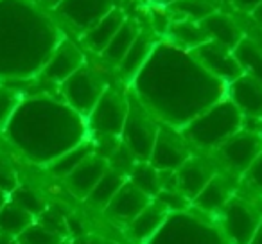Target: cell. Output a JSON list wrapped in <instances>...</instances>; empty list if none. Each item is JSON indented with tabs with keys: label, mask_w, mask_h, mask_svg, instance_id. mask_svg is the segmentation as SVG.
I'll return each instance as SVG.
<instances>
[{
	"label": "cell",
	"mask_w": 262,
	"mask_h": 244,
	"mask_svg": "<svg viewBox=\"0 0 262 244\" xmlns=\"http://www.w3.org/2000/svg\"><path fill=\"white\" fill-rule=\"evenodd\" d=\"M113 8V0H65L58 6V11L81 33H86L101 18H104Z\"/></svg>",
	"instance_id": "obj_15"
},
{
	"label": "cell",
	"mask_w": 262,
	"mask_h": 244,
	"mask_svg": "<svg viewBox=\"0 0 262 244\" xmlns=\"http://www.w3.org/2000/svg\"><path fill=\"white\" fill-rule=\"evenodd\" d=\"M167 215V208L162 203H158L157 199H153L133 221L126 225L127 237L137 244H146L162 228Z\"/></svg>",
	"instance_id": "obj_19"
},
{
	"label": "cell",
	"mask_w": 262,
	"mask_h": 244,
	"mask_svg": "<svg viewBox=\"0 0 262 244\" xmlns=\"http://www.w3.org/2000/svg\"><path fill=\"white\" fill-rule=\"evenodd\" d=\"M157 41L158 40L153 36V34H149L147 31L140 29L137 40L133 41V45L129 47V51L126 52V56L122 58V61H120L119 66H117L120 79H122L124 83L129 84L131 81L135 79V76L142 70V66L146 65L147 58H149L151 52H153Z\"/></svg>",
	"instance_id": "obj_21"
},
{
	"label": "cell",
	"mask_w": 262,
	"mask_h": 244,
	"mask_svg": "<svg viewBox=\"0 0 262 244\" xmlns=\"http://www.w3.org/2000/svg\"><path fill=\"white\" fill-rule=\"evenodd\" d=\"M16 187H18V180H16L15 171L6 165H0V190L9 196Z\"/></svg>",
	"instance_id": "obj_38"
},
{
	"label": "cell",
	"mask_w": 262,
	"mask_h": 244,
	"mask_svg": "<svg viewBox=\"0 0 262 244\" xmlns=\"http://www.w3.org/2000/svg\"><path fill=\"white\" fill-rule=\"evenodd\" d=\"M250 16H251V20H253V22H255V26H257L258 29L262 31V4L258 6V8L255 9V11L251 13Z\"/></svg>",
	"instance_id": "obj_40"
},
{
	"label": "cell",
	"mask_w": 262,
	"mask_h": 244,
	"mask_svg": "<svg viewBox=\"0 0 262 244\" xmlns=\"http://www.w3.org/2000/svg\"><path fill=\"white\" fill-rule=\"evenodd\" d=\"M167 11L172 20L185 18L192 20V22H201L203 18H207L208 15L219 11V9L212 0H178L176 4L169 6Z\"/></svg>",
	"instance_id": "obj_30"
},
{
	"label": "cell",
	"mask_w": 262,
	"mask_h": 244,
	"mask_svg": "<svg viewBox=\"0 0 262 244\" xmlns=\"http://www.w3.org/2000/svg\"><path fill=\"white\" fill-rule=\"evenodd\" d=\"M20 244H61L63 237L58 233L51 232L45 226H41L38 221H34L29 228H26L18 237H16Z\"/></svg>",
	"instance_id": "obj_33"
},
{
	"label": "cell",
	"mask_w": 262,
	"mask_h": 244,
	"mask_svg": "<svg viewBox=\"0 0 262 244\" xmlns=\"http://www.w3.org/2000/svg\"><path fill=\"white\" fill-rule=\"evenodd\" d=\"M126 176L122 172L115 171V169L110 167L108 171L104 172L99 183L94 187V190L90 192V196L84 199V203L88 207H92L94 210H99V212H104V208L110 205V201L115 197V194L120 190V187L126 183Z\"/></svg>",
	"instance_id": "obj_24"
},
{
	"label": "cell",
	"mask_w": 262,
	"mask_h": 244,
	"mask_svg": "<svg viewBox=\"0 0 262 244\" xmlns=\"http://www.w3.org/2000/svg\"><path fill=\"white\" fill-rule=\"evenodd\" d=\"M215 219L230 244H248L262 225V207L237 189Z\"/></svg>",
	"instance_id": "obj_7"
},
{
	"label": "cell",
	"mask_w": 262,
	"mask_h": 244,
	"mask_svg": "<svg viewBox=\"0 0 262 244\" xmlns=\"http://www.w3.org/2000/svg\"><path fill=\"white\" fill-rule=\"evenodd\" d=\"M158 128L160 122L127 90V115L120 133V142L137 162H149Z\"/></svg>",
	"instance_id": "obj_6"
},
{
	"label": "cell",
	"mask_w": 262,
	"mask_h": 244,
	"mask_svg": "<svg viewBox=\"0 0 262 244\" xmlns=\"http://www.w3.org/2000/svg\"><path fill=\"white\" fill-rule=\"evenodd\" d=\"M36 221L40 223L41 226H45L47 230H51V232L61 235L63 239H65L67 232H69V223H67V219L63 217L61 214H58V212L51 210V208H47L43 214L38 215Z\"/></svg>",
	"instance_id": "obj_36"
},
{
	"label": "cell",
	"mask_w": 262,
	"mask_h": 244,
	"mask_svg": "<svg viewBox=\"0 0 262 244\" xmlns=\"http://www.w3.org/2000/svg\"><path fill=\"white\" fill-rule=\"evenodd\" d=\"M239 189L246 190V196L253 197V199L262 201V153L257 157V160L246 169L239 180ZM243 192V190H241Z\"/></svg>",
	"instance_id": "obj_32"
},
{
	"label": "cell",
	"mask_w": 262,
	"mask_h": 244,
	"mask_svg": "<svg viewBox=\"0 0 262 244\" xmlns=\"http://www.w3.org/2000/svg\"><path fill=\"white\" fill-rule=\"evenodd\" d=\"M243 126L244 117L225 97L215 104H212L210 108H207L203 113H200L180 131L185 137L194 153L210 154L230 137L241 131Z\"/></svg>",
	"instance_id": "obj_3"
},
{
	"label": "cell",
	"mask_w": 262,
	"mask_h": 244,
	"mask_svg": "<svg viewBox=\"0 0 262 244\" xmlns=\"http://www.w3.org/2000/svg\"><path fill=\"white\" fill-rule=\"evenodd\" d=\"M11 140L36 164H52L88 140L86 119L67 102L36 97L20 102L8 122Z\"/></svg>",
	"instance_id": "obj_2"
},
{
	"label": "cell",
	"mask_w": 262,
	"mask_h": 244,
	"mask_svg": "<svg viewBox=\"0 0 262 244\" xmlns=\"http://www.w3.org/2000/svg\"><path fill=\"white\" fill-rule=\"evenodd\" d=\"M237 189H239V180L217 171L214 178L205 185V189L192 199V208L205 215L217 217L225 205L237 194Z\"/></svg>",
	"instance_id": "obj_13"
},
{
	"label": "cell",
	"mask_w": 262,
	"mask_h": 244,
	"mask_svg": "<svg viewBox=\"0 0 262 244\" xmlns=\"http://www.w3.org/2000/svg\"><path fill=\"white\" fill-rule=\"evenodd\" d=\"M127 182L133 183L151 199H155L162 190L160 171H157L149 162H135L131 171L127 172Z\"/></svg>",
	"instance_id": "obj_27"
},
{
	"label": "cell",
	"mask_w": 262,
	"mask_h": 244,
	"mask_svg": "<svg viewBox=\"0 0 262 244\" xmlns=\"http://www.w3.org/2000/svg\"><path fill=\"white\" fill-rule=\"evenodd\" d=\"M0 244H18V240H16L15 237L2 235V233H0Z\"/></svg>",
	"instance_id": "obj_43"
},
{
	"label": "cell",
	"mask_w": 262,
	"mask_h": 244,
	"mask_svg": "<svg viewBox=\"0 0 262 244\" xmlns=\"http://www.w3.org/2000/svg\"><path fill=\"white\" fill-rule=\"evenodd\" d=\"M146 244H230L217 219L189 208L167 215Z\"/></svg>",
	"instance_id": "obj_4"
},
{
	"label": "cell",
	"mask_w": 262,
	"mask_h": 244,
	"mask_svg": "<svg viewBox=\"0 0 262 244\" xmlns=\"http://www.w3.org/2000/svg\"><path fill=\"white\" fill-rule=\"evenodd\" d=\"M129 92L160 122L182 129L226 97V83L208 74L190 51L158 40Z\"/></svg>",
	"instance_id": "obj_1"
},
{
	"label": "cell",
	"mask_w": 262,
	"mask_h": 244,
	"mask_svg": "<svg viewBox=\"0 0 262 244\" xmlns=\"http://www.w3.org/2000/svg\"><path fill=\"white\" fill-rule=\"evenodd\" d=\"M155 199H157L158 203L164 205V207L167 208L169 214H172V212H183V210H189V208H192L190 199L183 196L178 189H174V190H160V194H158Z\"/></svg>",
	"instance_id": "obj_35"
},
{
	"label": "cell",
	"mask_w": 262,
	"mask_h": 244,
	"mask_svg": "<svg viewBox=\"0 0 262 244\" xmlns=\"http://www.w3.org/2000/svg\"><path fill=\"white\" fill-rule=\"evenodd\" d=\"M61 244H77V240H67V239H65Z\"/></svg>",
	"instance_id": "obj_47"
},
{
	"label": "cell",
	"mask_w": 262,
	"mask_h": 244,
	"mask_svg": "<svg viewBox=\"0 0 262 244\" xmlns=\"http://www.w3.org/2000/svg\"><path fill=\"white\" fill-rule=\"evenodd\" d=\"M171 22H172V18H171V15H169L167 8H162V6H153V8H151V26H153L155 33L160 34L162 38H165Z\"/></svg>",
	"instance_id": "obj_37"
},
{
	"label": "cell",
	"mask_w": 262,
	"mask_h": 244,
	"mask_svg": "<svg viewBox=\"0 0 262 244\" xmlns=\"http://www.w3.org/2000/svg\"><path fill=\"white\" fill-rule=\"evenodd\" d=\"M110 169V164L104 157L94 153L92 157H88L86 160H83L69 176L65 178V185L77 199L84 201L90 192L94 190V187L99 183V180L104 176V172Z\"/></svg>",
	"instance_id": "obj_18"
},
{
	"label": "cell",
	"mask_w": 262,
	"mask_h": 244,
	"mask_svg": "<svg viewBox=\"0 0 262 244\" xmlns=\"http://www.w3.org/2000/svg\"><path fill=\"white\" fill-rule=\"evenodd\" d=\"M200 24L205 33H207L208 40L215 41V43L223 45V47L230 49V51H233L237 47V43L246 36L243 27L239 26V22L223 11L212 13L207 18L201 20Z\"/></svg>",
	"instance_id": "obj_20"
},
{
	"label": "cell",
	"mask_w": 262,
	"mask_h": 244,
	"mask_svg": "<svg viewBox=\"0 0 262 244\" xmlns=\"http://www.w3.org/2000/svg\"><path fill=\"white\" fill-rule=\"evenodd\" d=\"M18 244H20V242H18Z\"/></svg>",
	"instance_id": "obj_49"
},
{
	"label": "cell",
	"mask_w": 262,
	"mask_h": 244,
	"mask_svg": "<svg viewBox=\"0 0 262 244\" xmlns=\"http://www.w3.org/2000/svg\"><path fill=\"white\" fill-rule=\"evenodd\" d=\"M36 219L8 199V203L0 208V233L9 237H18L26 228H29Z\"/></svg>",
	"instance_id": "obj_28"
},
{
	"label": "cell",
	"mask_w": 262,
	"mask_h": 244,
	"mask_svg": "<svg viewBox=\"0 0 262 244\" xmlns=\"http://www.w3.org/2000/svg\"><path fill=\"white\" fill-rule=\"evenodd\" d=\"M153 6H162V8H169V6L176 4L178 0H149Z\"/></svg>",
	"instance_id": "obj_41"
},
{
	"label": "cell",
	"mask_w": 262,
	"mask_h": 244,
	"mask_svg": "<svg viewBox=\"0 0 262 244\" xmlns=\"http://www.w3.org/2000/svg\"><path fill=\"white\" fill-rule=\"evenodd\" d=\"M41 2H43L47 8H58V6L61 4V2H65V0H41Z\"/></svg>",
	"instance_id": "obj_44"
},
{
	"label": "cell",
	"mask_w": 262,
	"mask_h": 244,
	"mask_svg": "<svg viewBox=\"0 0 262 244\" xmlns=\"http://www.w3.org/2000/svg\"><path fill=\"white\" fill-rule=\"evenodd\" d=\"M94 153H95V144L92 142V139H88V140H84L83 144H79L77 147H74V149L67 151L65 154H61L58 160H54L52 164H49L47 169L54 176L65 180L67 176H69L70 172H72L74 169L81 164V162L86 160V158L92 157Z\"/></svg>",
	"instance_id": "obj_29"
},
{
	"label": "cell",
	"mask_w": 262,
	"mask_h": 244,
	"mask_svg": "<svg viewBox=\"0 0 262 244\" xmlns=\"http://www.w3.org/2000/svg\"><path fill=\"white\" fill-rule=\"evenodd\" d=\"M248 244H262V225L258 226V230L255 232V235L251 237V240Z\"/></svg>",
	"instance_id": "obj_42"
},
{
	"label": "cell",
	"mask_w": 262,
	"mask_h": 244,
	"mask_svg": "<svg viewBox=\"0 0 262 244\" xmlns=\"http://www.w3.org/2000/svg\"><path fill=\"white\" fill-rule=\"evenodd\" d=\"M192 154V147L189 146L180 129L160 124L149 157V164L157 171H178Z\"/></svg>",
	"instance_id": "obj_10"
},
{
	"label": "cell",
	"mask_w": 262,
	"mask_h": 244,
	"mask_svg": "<svg viewBox=\"0 0 262 244\" xmlns=\"http://www.w3.org/2000/svg\"><path fill=\"white\" fill-rule=\"evenodd\" d=\"M226 99L244 119L258 120L262 117V83L251 76L243 74L226 84Z\"/></svg>",
	"instance_id": "obj_14"
},
{
	"label": "cell",
	"mask_w": 262,
	"mask_h": 244,
	"mask_svg": "<svg viewBox=\"0 0 262 244\" xmlns=\"http://www.w3.org/2000/svg\"><path fill=\"white\" fill-rule=\"evenodd\" d=\"M230 2H232V0H230Z\"/></svg>",
	"instance_id": "obj_48"
},
{
	"label": "cell",
	"mask_w": 262,
	"mask_h": 244,
	"mask_svg": "<svg viewBox=\"0 0 262 244\" xmlns=\"http://www.w3.org/2000/svg\"><path fill=\"white\" fill-rule=\"evenodd\" d=\"M260 4H262V0H232L233 8L241 13H246V15H251Z\"/></svg>",
	"instance_id": "obj_39"
},
{
	"label": "cell",
	"mask_w": 262,
	"mask_h": 244,
	"mask_svg": "<svg viewBox=\"0 0 262 244\" xmlns=\"http://www.w3.org/2000/svg\"><path fill=\"white\" fill-rule=\"evenodd\" d=\"M139 33H140L139 24L126 18V22L122 24V27L117 31V34L112 38V41H110V43L106 45L104 51L101 52L102 59H104L108 65L119 66V63L122 61V58L126 56V52L129 51L133 41L137 40Z\"/></svg>",
	"instance_id": "obj_25"
},
{
	"label": "cell",
	"mask_w": 262,
	"mask_h": 244,
	"mask_svg": "<svg viewBox=\"0 0 262 244\" xmlns=\"http://www.w3.org/2000/svg\"><path fill=\"white\" fill-rule=\"evenodd\" d=\"M257 133L260 135V139H262V117L258 119V124H257Z\"/></svg>",
	"instance_id": "obj_46"
},
{
	"label": "cell",
	"mask_w": 262,
	"mask_h": 244,
	"mask_svg": "<svg viewBox=\"0 0 262 244\" xmlns=\"http://www.w3.org/2000/svg\"><path fill=\"white\" fill-rule=\"evenodd\" d=\"M126 22V15L120 8H113L104 18H101L94 27L83 33L81 41L84 43V47L88 51L101 54L106 49V45L112 41V38L117 34V31L122 27V24Z\"/></svg>",
	"instance_id": "obj_22"
},
{
	"label": "cell",
	"mask_w": 262,
	"mask_h": 244,
	"mask_svg": "<svg viewBox=\"0 0 262 244\" xmlns=\"http://www.w3.org/2000/svg\"><path fill=\"white\" fill-rule=\"evenodd\" d=\"M8 199H9L8 194H4V192H2V190H0V208H2L6 203H8Z\"/></svg>",
	"instance_id": "obj_45"
},
{
	"label": "cell",
	"mask_w": 262,
	"mask_h": 244,
	"mask_svg": "<svg viewBox=\"0 0 262 244\" xmlns=\"http://www.w3.org/2000/svg\"><path fill=\"white\" fill-rule=\"evenodd\" d=\"M127 115V90L120 92L108 86L90 115L86 117L88 137L94 142H115L120 140Z\"/></svg>",
	"instance_id": "obj_5"
},
{
	"label": "cell",
	"mask_w": 262,
	"mask_h": 244,
	"mask_svg": "<svg viewBox=\"0 0 262 244\" xmlns=\"http://www.w3.org/2000/svg\"><path fill=\"white\" fill-rule=\"evenodd\" d=\"M151 197L146 196L142 190L137 189L133 183H129L126 180L120 190L115 194L110 205L104 208V215H108V219L119 223V225L126 226L127 223H131L147 205L151 203Z\"/></svg>",
	"instance_id": "obj_17"
},
{
	"label": "cell",
	"mask_w": 262,
	"mask_h": 244,
	"mask_svg": "<svg viewBox=\"0 0 262 244\" xmlns=\"http://www.w3.org/2000/svg\"><path fill=\"white\" fill-rule=\"evenodd\" d=\"M262 153V139L257 131L251 129H241L233 137H230L226 142H223L214 151L212 158L217 164L219 171L241 180V176L246 172V169L257 160Z\"/></svg>",
	"instance_id": "obj_8"
},
{
	"label": "cell",
	"mask_w": 262,
	"mask_h": 244,
	"mask_svg": "<svg viewBox=\"0 0 262 244\" xmlns=\"http://www.w3.org/2000/svg\"><path fill=\"white\" fill-rule=\"evenodd\" d=\"M20 106V95L15 90L0 86V128L8 126L13 113Z\"/></svg>",
	"instance_id": "obj_34"
},
{
	"label": "cell",
	"mask_w": 262,
	"mask_h": 244,
	"mask_svg": "<svg viewBox=\"0 0 262 244\" xmlns=\"http://www.w3.org/2000/svg\"><path fill=\"white\" fill-rule=\"evenodd\" d=\"M106 88L108 86L101 79V76L92 69H88L84 63V66H81L76 74H72L69 79L63 81L61 94L67 104L86 119Z\"/></svg>",
	"instance_id": "obj_9"
},
{
	"label": "cell",
	"mask_w": 262,
	"mask_h": 244,
	"mask_svg": "<svg viewBox=\"0 0 262 244\" xmlns=\"http://www.w3.org/2000/svg\"><path fill=\"white\" fill-rule=\"evenodd\" d=\"M9 201H13V203L18 205L20 208L29 212L34 219L47 210V203L43 201V197H41L34 189H31V187L18 185L11 194H9Z\"/></svg>",
	"instance_id": "obj_31"
},
{
	"label": "cell",
	"mask_w": 262,
	"mask_h": 244,
	"mask_svg": "<svg viewBox=\"0 0 262 244\" xmlns=\"http://www.w3.org/2000/svg\"><path fill=\"white\" fill-rule=\"evenodd\" d=\"M190 52H192V56L198 59V63H200L208 74L217 77L223 83L228 84V83H232L233 79H237L239 76H243V69H241V65L237 63L235 56H233V51L215 43V41L208 40Z\"/></svg>",
	"instance_id": "obj_11"
},
{
	"label": "cell",
	"mask_w": 262,
	"mask_h": 244,
	"mask_svg": "<svg viewBox=\"0 0 262 244\" xmlns=\"http://www.w3.org/2000/svg\"><path fill=\"white\" fill-rule=\"evenodd\" d=\"M219 171L217 164L212 158V154L194 153L182 167L176 171V182H178V190L185 197L192 199L205 189L208 182Z\"/></svg>",
	"instance_id": "obj_12"
},
{
	"label": "cell",
	"mask_w": 262,
	"mask_h": 244,
	"mask_svg": "<svg viewBox=\"0 0 262 244\" xmlns=\"http://www.w3.org/2000/svg\"><path fill=\"white\" fill-rule=\"evenodd\" d=\"M81 66H84L83 52L79 51V47L74 41L63 38L58 47L54 49V52H52V56L45 63V66L41 69L40 74L47 81L61 84L72 74H76Z\"/></svg>",
	"instance_id": "obj_16"
},
{
	"label": "cell",
	"mask_w": 262,
	"mask_h": 244,
	"mask_svg": "<svg viewBox=\"0 0 262 244\" xmlns=\"http://www.w3.org/2000/svg\"><path fill=\"white\" fill-rule=\"evenodd\" d=\"M237 63L243 69V74L251 76L262 83V43L253 36H244L233 49Z\"/></svg>",
	"instance_id": "obj_26"
},
{
	"label": "cell",
	"mask_w": 262,
	"mask_h": 244,
	"mask_svg": "<svg viewBox=\"0 0 262 244\" xmlns=\"http://www.w3.org/2000/svg\"><path fill=\"white\" fill-rule=\"evenodd\" d=\"M165 40L178 45V47L185 49V51H194L196 47L203 45L205 41H208V36L203 31L200 22L178 18L171 22L167 34H165Z\"/></svg>",
	"instance_id": "obj_23"
}]
</instances>
